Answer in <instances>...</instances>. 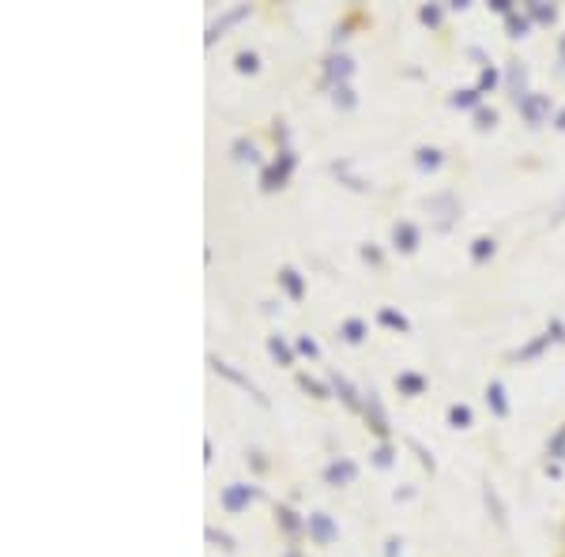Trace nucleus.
Segmentation results:
<instances>
[{
	"label": "nucleus",
	"mask_w": 565,
	"mask_h": 557,
	"mask_svg": "<svg viewBox=\"0 0 565 557\" xmlns=\"http://www.w3.org/2000/svg\"><path fill=\"white\" fill-rule=\"evenodd\" d=\"M422 208H426L430 219H433V234H449L452 226L464 219V204H460V196H456L452 189H438L433 196H426Z\"/></svg>",
	"instance_id": "obj_1"
},
{
	"label": "nucleus",
	"mask_w": 565,
	"mask_h": 557,
	"mask_svg": "<svg viewBox=\"0 0 565 557\" xmlns=\"http://www.w3.org/2000/svg\"><path fill=\"white\" fill-rule=\"evenodd\" d=\"M208 366H212V373L219 376V381H226V385H234V388H242L253 403H256V407H272V399H268V392L261 388V385H256L253 381V376L245 373V369H238V366H230L226 358H219V354H208Z\"/></svg>",
	"instance_id": "obj_2"
},
{
	"label": "nucleus",
	"mask_w": 565,
	"mask_h": 557,
	"mask_svg": "<svg viewBox=\"0 0 565 557\" xmlns=\"http://www.w3.org/2000/svg\"><path fill=\"white\" fill-rule=\"evenodd\" d=\"M354 72H358V61L347 54V49H328V54L321 57V91H336L343 83L354 80Z\"/></svg>",
	"instance_id": "obj_3"
},
{
	"label": "nucleus",
	"mask_w": 565,
	"mask_h": 557,
	"mask_svg": "<svg viewBox=\"0 0 565 557\" xmlns=\"http://www.w3.org/2000/svg\"><path fill=\"white\" fill-rule=\"evenodd\" d=\"M268 493L261 490L249 478V483H226L223 490H219V509L226 513V516H242V513H249L256 501H264Z\"/></svg>",
	"instance_id": "obj_4"
},
{
	"label": "nucleus",
	"mask_w": 565,
	"mask_h": 557,
	"mask_svg": "<svg viewBox=\"0 0 565 557\" xmlns=\"http://www.w3.org/2000/svg\"><path fill=\"white\" fill-rule=\"evenodd\" d=\"M272 523L282 535L287 546H302L305 542V513H298L291 501H272Z\"/></svg>",
	"instance_id": "obj_5"
},
{
	"label": "nucleus",
	"mask_w": 565,
	"mask_h": 557,
	"mask_svg": "<svg viewBox=\"0 0 565 557\" xmlns=\"http://www.w3.org/2000/svg\"><path fill=\"white\" fill-rule=\"evenodd\" d=\"M305 542L317 546V550H328L340 542V520L332 516L328 509H313L305 513Z\"/></svg>",
	"instance_id": "obj_6"
},
{
	"label": "nucleus",
	"mask_w": 565,
	"mask_h": 557,
	"mask_svg": "<svg viewBox=\"0 0 565 557\" xmlns=\"http://www.w3.org/2000/svg\"><path fill=\"white\" fill-rule=\"evenodd\" d=\"M517 113H520V121L528 124L531 132H539V129H547V124L554 121L558 103H554V94H547V91H531L524 103L517 106Z\"/></svg>",
	"instance_id": "obj_7"
},
{
	"label": "nucleus",
	"mask_w": 565,
	"mask_h": 557,
	"mask_svg": "<svg viewBox=\"0 0 565 557\" xmlns=\"http://www.w3.org/2000/svg\"><path fill=\"white\" fill-rule=\"evenodd\" d=\"M362 422L373 434V441H396L392 437V418H389V407L377 388H366V399H362Z\"/></svg>",
	"instance_id": "obj_8"
},
{
	"label": "nucleus",
	"mask_w": 565,
	"mask_h": 557,
	"mask_svg": "<svg viewBox=\"0 0 565 557\" xmlns=\"http://www.w3.org/2000/svg\"><path fill=\"white\" fill-rule=\"evenodd\" d=\"M501 72H505V87H501V94L509 98L512 106H520L524 98L535 91V87H531V64L520 61V57H509V61L501 64Z\"/></svg>",
	"instance_id": "obj_9"
},
{
	"label": "nucleus",
	"mask_w": 565,
	"mask_h": 557,
	"mask_svg": "<svg viewBox=\"0 0 565 557\" xmlns=\"http://www.w3.org/2000/svg\"><path fill=\"white\" fill-rule=\"evenodd\" d=\"M358 474H362L358 460H354V455H343V452H336V455H332V460L321 467L324 486H332V490H347V486H354V483H358Z\"/></svg>",
	"instance_id": "obj_10"
},
{
	"label": "nucleus",
	"mask_w": 565,
	"mask_h": 557,
	"mask_svg": "<svg viewBox=\"0 0 565 557\" xmlns=\"http://www.w3.org/2000/svg\"><path fill=\"white\" fill-rule=\"evenodd\" d=\"M389 249L396 252V257H415V252L422 249V226L415 219H396L389 226Z\"/></svg>",
	"instance_id": "obj_11"
},
{
	"label": "nucleus",
	"mask_w": 565,
	"mask_h": 557,
	"mask_svg": "<svg viewBox=\"0 0 565 557\" xmlns=\"http://www.w3.org/2000/svg\"><path fill=\"white\" fill-rule=\"evenodd\" d=\"M324 381L332 385V399H340L351 415H362L366 388H358V385L351 381V376H347V373H340V369H328V373H324Z\"/></svg>",
	"instance_id": "obj_12"
},
{
	"label": "nucleus",
	"mask_w": 565,
	"mask_h": 557,
	"mask_svg": "<svg viewBox=\"0 0 565 557\" xmlns=\"http://www.w3.org/2000/svg\"><path fill=\"white\" fill-rule=\"evenodd\" d=\"M275 287H279V294L287 298V301L302 306V301L310 298V275H302L294 264H279V271H275Z\"/></svg>",
	"instance_id": "obj_13"
},
{
	"label": "nucleus",
	"mask_w": 565,
	"mask_h": 557,
	"mask_svg": "<svg viewBox=\"0 0 565 557\" xmlns=\"http://www.w3.org/2000/svg\"><path fill=\"white\" fill-rule=\"evenodd\" d=\"M479 493H482V509H486V516H491L494 531H498V535H509V527H512V523H509V504H505L501 490L491 483V478H482Z\"/></svg>",
	"instance_id": "obj_14"
},
{
	"label": "nucleus",
	"mask_w": 565,
	"mask_h": 557,
	"mask_svg": "<svg viewBox=\"0 0 565 557\" xmlns=\"http://www.w3.org/2000/svg\"><path fill=\"white\" fill-rule=\"evenodd\" d=\"M253 15V5H230V8H223L219 12V19H212L208 23V34H203V42L208 45H215V42H223L230 31L238 27V23H245Z\"/></svg>",
	"instance_id": "obj_15"
},
{
	"label": "nucleus",
	"mask_w": 565,
	"mask_h": 557,
	"mask_svg": "<svg viewBox=\"0 0 565 557\" xmlns=\"http://www.w3.org/2000/svg\"><path fill=\"white\" fill-rule=\"evenodd\" d=\"M230 162H238V166H253L256 173H261V170L268 166V162H264V151H261V140L249 136V132L234 136V140H230Z\"/></svg>",
	"instance_id": "obj_16"
},
{
	"label": "nucleus",
	"mask_w": 565,
	"mask_h": 557,
	"mask_svg": "<svg viewBox=\"0 0 565 557\" xmlns=\"http://www.w3.org/2000/svg\"><path fill=\"white\" fill-rule=\"evenodd\" d=\"M370 12L366 8H347L343 15H340V23H336V27H332V45L328 49H343V42L347 38H354L358 31H362V27H370Z\"/></svg>",
	"instance_id": "obj_17"
},
{
	"label": "nucleus",
	"mask_w": 565,
	"mask_h": 557,
	"mask_svg": "<svg viewBox=\"0 0 565 557\" xmlns=\"http://www.w3.org/2000/svg\"><path fill=\"white\" fill-rule=\"evenodd\" d=\"M264 350H268V358H272L279 369H294V373H298V347H294L291 336H282V332L264 336Z\"/></svg>",
	"instance_id": "obj_18"
},
{
	"label": "nucleus",
	"mask_w": 565,
	"mask_h": 557,
	"mask_svg": "<svg viewBox=\"0 0 565 557\" xmlns=\"http://www.w3.org/2000/svg\"><path fill=\"white\" fill-rule=\"evenodd\" d=\"M482 399H486V411H491V418L505 422V418L512 415L509 388H505V381H501V376H491V381H486V388H482Z\"/></svg>",
	"instance_id": "obj_19"
},
{
	"label": "nucleus",
	"mask_w": 565,
	"mask_h": 557,
	"mask_svg": "<svg viewBox=\"0 0 565 557\" xmlns=\"http://www.w3.org/2000/svg\"><path fill=\"white\" fill-rule=\"evenodd\" d=\"M392 388H396V396H403V399H422V396L430 392V376L419 373V369H400V373L392 376Z\"/></svg>",
	"instance_id": "obj_20"
},
{
	"label": "nucleus",
	"mask_w": 565,
	"mask_h": 557,
	"mask_svg": "<svg viewBox=\"0 0 565 557\" xmlns=\"http://www.w3.org/2000/svg\"><path fill=\"white\" fill-rule=\"evenodd\" d=\"M411 166H415L422 177L441 173V170H445V151H441V147H433V143H419V147H415V155H411Z\"/></svg>",
	"instance_id": "obj_21"
},
{
	"label": "nucleus",
	"mask_w": 565,
	"mask_h": 557,
	"mask_svg": "<svg viewBox=\"0 0 565 557\" xmlns=\"http://www.w3.org/2000/svg\"><path fill=\"white\" fill-rule=\"evenodd\" d=\"M373 324L384 327V332H396V336H411V332H415L411 317H407L403 309H396V306H381V309L373 313Z\"/></svg>",
	"instance_id": "obj_22"
},
{
	"label": "nucleus",
	"mask_w": 565,
	"mask_h": 557,
	"mask_svg": "<svg viewBox=\"0 0 565 557\" xmlns=\"http://www.w3.org/2000/svg\"><path fill=\"white\" fill-rule=\"evenodd\" d=\"M328 170H332V177H336L340 185H347L351 192H373V185L366 181L362 173L354 170V162H351V159H336V162H328Z\"/></svg>",
	"instance_id": "obj_23"
},
{
	"label": "nucleus",
	"mask_w": 565,
	"mask_h": 557,
	"mask_svg": "<svg viewBox=\"0 0 565 557\" xmlns=\"http://www.w3.org/2000/svg\"><path fill=\"white\" fill-rule=\"evenodd\" d=\"M554 347V339L547 336V332H539V336H531L528 343H520L517 350H509V362H520V366H528V362H539L543 354Z\"/></svg>",
	"instance_id": "obj_24"
},
{
	"label": "nucleus",
	"mask_w": 565,
	"mask_h": 557,
	"mask_svg": "<svg viewBox=\"0 0 565 557\" xmlns=\"http://www.w3.org/2000/svg\"><path fill=\"white\" fill-rule=\"evenodd\" d=\"M494 257H498V238H494V234H475L471 245H468V260H471V268H486Z\"/></svg>",
	"instance_id": "obj_25"
},
{
	"label": "nucleus",
	"mask_w": 565,
	"mask_h": 557,
	"mask_svg": "<svg viewBox=\"0 0 565 557\" xmlns=\"http://www.w3.org/2000/svg\"><path fill=\"white\" fill-rule=\"evenodd\" d=\"M400 464V441H373L370 445V467L373 471H392Z\"/></svg>",
	"instance_id": "obj_26"
},
{
	"label": "nucleus",
	"mask_w": 565,
	"mask_h": 557,
	"mask_svg": "<svg viewBox=\"0 0 565 557\" xmlns=\"http://www.w3.org/2000/svg\"><path fill=\"white\" fill-rule=\"evenodd\" d=\"M535 27H558V19H561V8L550 5V0H528V5H520Z\"/></svg>",
	"instance_id": "obj_27"
},
{
	"label": "nucleus",
	"mask_w": 565,
	"mask_h": 557,
	"mask_svg": "<svg viewBox=\"0 0 565 557\" xmlns=\"http://www.w3.org/2000/svg\"><path fill=\"white\" fill-rule=\"evenodd\" d=\"M294 385H298V392H305V396L317 399V403H328L332 399V385L321 381V376H313V373H305V369L294 373Z\"/></svg>",
	"instance_id": "obj_28"
},
{
	"label": "nucleus",
	"mask_w": 565,
	"mask_h": 557,
	"mask_svg": "<svg viewBox=\"0 0 565 557\" xmlns=\"http://www.w3.org/2000/svg\"><path fill=\"white\" fill-rule=\"evenodd\" d=\"M340 339L347 347H362L370 339V320L366 317H343L340 320Z\"/></svg>",
	"instance_id": "obj_29"
},
{
	"label": "nucleus",
	"mask_w": 565,
	"mask_h": 557,
	"mask_svg": "<svg viewBox=\"0 0 565 557\" xmlns=\"http://www.w3.org/2000/svg\"><path fill=\"white\" fill-rule=\"evenodd\" d=\"M449 106L460 110V113H475V110L486 106V98H482L479 87H456V91L449 94Z\"/></svg>",
	"instance_id": "obj_30"
},
{
	"label": "nucleus",
	"mask_w": 565,
	"mask_h": 557,
	"mask_svg": "<svg viewBox=\"0 0 565 557\" xmlns=\"http://www.w3.org/2000/svg\"><path fill=\"white\" fill-rule=\"evenodd\" d=\"M475 87L482 91V98H486V94H498V91L505 87V72H501V64H486V68H479Z\"/></svg>",
	"instance_id": "obj_31"
},
{
	"label": "nucleus",
	"mask_w": 565,
	"mask_h": 557,
	"mask_svg": "<svg viewBox=\"0 0 565 557\" xmlns=\"http://www.w3.org/2000/svg\"><path fill=\"white\" fill-rule=\"evenodd\" d=\"M445 422H449V429H471L475 425V407L471 403H449V411H445Z\"/></svg>",
	"instance_id": "obj_32"
},
{
	"label": "nucleus",
	"mask_w": 565,
	"mask_h": 557,
	"mask_svg": "<svg viewBox=\"0 0 565 557\" xmlns=\"http://www.w3.org/2000/svg\"><path fill=\"white\" fill-rule=\"evenodd\" d=\"M234 72H238V75H261V72H264L261 54H256L253 45H242L238 54H234Z\"/></svg>",
	"instance_id": "obj_33"
},
{
	"label": "nucleus",
	"mask_w": 565,
	"mask_h": 557,
	"mask_svg": "<svg viewBox=\"0 0 565 557\" xmlns=\"http://www.w3.org/2000/svg\"><path fill=\"white\" fill-rule=\"evenodd\" d=\"M531 31H535V23H531V15L520 8L517 15H509L505 19V34L512 38V42H524V38H531Z\"/></svg>",
	"instance_id": "obj_34"
},
{
	"label": "nucleus",
	"mask_w": 565,
	"mask_h": 557,
	"mask_svg": "<svg viewBox=\"0 0 565 557\" xmlns=\"http://www.w3.org/2000/svg\"><path fill=\"white\" fill-rule=\"evenodd\" d=\"M403 445L411 448V452H415V460L422 464V471H430V474H438V455H433V448L426 445V441H419V437H403Z\"/></svg>",
	"instance_id": "obj_35"
},
{
	"label": "nucleus",
	"mask_w": 565,
	"mask_h": 557,
	"mask_svg": "<svg viewBox=\"0 0 565 557\" xmlns=\"http://www.w3.org/2000/svg\"><path fill=\"white\" fill-rule=\"evenodd\" d=\"M203 539H208L215 550H223V553H234V550H238V535H230V531L219 527V523H208V527H203Z\"/></svg>",
	"instance_id": "obj_36"
},
{
	"label": "nucleus",
	"mask_w": 565,
	"mask_h": 557,
	"mask_svg": "<svg viewBox=\"0 0 565 557\" xmlns=\"http://www.w3.org/2000/svg\"><path fill=\"white\" fill-rule=\"evenodd\" d=\"M419 23H422V27H430V31H441L445 27V19H449V8L445 5H433V0H430V5H419Z\"/></svg>",
	"instance_id": "obj_37"
},
{
	"label": "nucleus",
	"mask_w": 565,
	"mask_h": 557,
	"mask_svg": "<svg viewBox=\"0 0 565 557\" xmlns=\"http://www.w3.org/2000/svg\"><path fill=\"white\" fill-rule=\"evenodd\" d=\"M332 98V106H336L340 113H354L358 110V103H362V98H358V91H354V83H343V87H336L328 94Z\"/></svg>",
	"instance_id": "obj_38"
},
{
	"label": "nucleus",
	"mask_w": 565,
	"mask_h": 557,
	"mask_svg": "<svg viewBox=\"0 0 565 557\" xmlns=\"http://www.w3.org/2000/svg\"><path fill=\"white\" fill-rule=\"evenodd\" d=\"M358 260H362L366 268H373V271H384L389 268V252H384L381 245H373V241H366V245H358Z\"/></svg>",
	"instance_id": "obj_39"
},
{
	"label": "nucleus",
	"mask_w": 565,
	"mask_h": 557,
	"mask_svg": "<svg viewBox=\"0 0 565 557\" xmlns=\"http://www.w3.org/2000/svg\"><path fill=\"white\" fill-rule=\"evenodd\" d=\"M543 460H558V464H565V422H558V425H554V434L547 437V445H543Z\"/></svg>",
	"instance_id": "obj_40"
},
{
	"label": "nucleus",
	"mask_w": 565,
	"mask_h": 557,
	"mask_svg": "<svg viewBox=\"0 0 565 557\" xmlns=\"http://www.w3.org/2000/svg\"><path fill=\"white\" fill-rule=\"evenodd\" d=\"M272 166L279 170V177H282V181H291V177L298 173V151H294V147H287V151H275Z\"/></svg>",
	"instance_id": "obj_41"
},
{
	"label": "nucleus",
	"mask_w": 565,
	"mask_h": 557,
	"mask_svg": "<svg viewBox=\"0 0 565 557\" xmlns=\"http://www.w3.org/2000/svg\"><path fill=\"white\" fill-rule=\"evenodd\" d=\"M245 467L253 478H264L272 471V460H268V452L264 448H245Z\"/></svg>",
	"instance_id": "obj_42"
},
{
	"label": "nucleus",
	"mask_w": 565,
	"mask_h": 557,
	"mask_svg": "<svg viewBox=\"0 0 565 557\" xmlns=\"http://www.w3.org/2000/svg\"><path fill=\"white\" fill-rule=\"evenodd\" d=\"M498 121H501V110H498V106H482V110L471 113L475 132H494V129H498Z\"/></svg>",
	"instance_id": "obj_43"
},
{
	"label": "nucleus",
	"mask_w": 565,
	"mask_h": 557,
	"mask_svg": "<svg viewBox=\"0 0 565 557\" xmlns=\"http://www.w3.org/2000/svg\"><path fill=\"white\" fill-rule=\"evenodd\" d=\"M294 347H298V358H310V362H321V358H324V350H321L317 336H310V332L294 336Z\"/></svg>",
	"instance_id": "obj_44"
},
{
	"label": "nucleus",
	"mask_w": 565,
	"mask_h": 557,
	"mask_svg": "<svg viewBox=\"0 0 565 557\" xmlns=\"http://www.w3.org/2000/svg\"><path fill=\"white\" fill-rule=\"evenodd\" d=\"M256 181H261V192H264V196H272V192H282V189L291 185V181H282V177H279V170H275L272 162L261 170V177H256Z\"/></svg>",
	"instance_id": "obj_45"
},
{
	"label": "nucleus",
	"mask_w": 565,
	"mask_h": 557,
	"mask_svg": "<svg viewBox=\"0 0 565 557\" xmlns=\"http://www.w3.org/2000/svg\"><path fill=\"white\" fill-rule=\"evenodd\" d=\"M268 136H272L275 151H287V147H294V143H291V124L282 121V117H275V121L268 124Z\"/></svg>",
	"instance_id": "obj_46"
},
{
	"label": "nucleus",
	"mask_w": 565,
	"mask_h": 557,
	"mask_svg": "<svg viewBox=\"0 0 565 557\" xmlns=\"http://www.w3.org/2000/svg\"><path fill=\"white\" fill-rule=\"evenodd\" d=\"M543 332L554 339V347H565V320L561 317H547V327Z\"/></svg>",
	"instance_id": "obj_47"
},
{
	"label": "nucleus",
	"mask_w": 565,
	"mask_h": 557,
	"mask_svg": "<svg viewBox=\"0 0 565 557\" xmlns=\"http://www.w3.org/2000/svg\"><path fill=\"white\" fill-rule=\"evenodd\" d=\"M491 12H494V15H501V23H505L509 15H517L520 8H517V0H491Z\"/></svg>",
	"instance_id": "obj_48"
},
{
	"label": "nucleus",
	"mask_w": 565,
	"mask_h": 557,
	"mask_svg": "<svg viewBox=\"0 0 565 557\" xmlns=\"http://www.w3.org/2000/svg\"><path fill=\"white\" fill-rule=\"evenodd\" d=\"M381 550H384V557H407V550H403V539H400V535H389Z\"/></svg>",
	"instance_id": "obj_49"
},
{
	"label": "nucleus",
	"mask_w": 565,
	"mask_h": 557,
	"mask_svg": "<svg viewBox=\"0 0 565 557\" xmlns=\"http://www.w3.org/2000/svg\"><path fill=\"white\" fill-rule=\"evenodd\" d=\"M415 497H419V486H396L392 490V501L396 504H407V501H415Z\"/></svg>",
	"instance_id": "obj_50"
},
{
	"label": "nucleus",
	"mask_w": 565,
	"mask_h": 557,
	"mask_svg": "<svg viewBox=\"0 0 565 557\" xmlns=\"http://www.w3.org/2000/svg\"><path fill=\"white\" fill-rule=\"evenodd\" d=\"M543 474L554 478V483H561V478H565V464H558V460H543Z\"/></svg>",
	"instance_id": "obj_51"
},
{
	"label": "nucleus",
	"mask_w": 565,
	"mask_h": 557,
	"mask_svg": "<svg viewBox=\"0 0 565 557\" xmlns=\"http://www.w3.org/2000/svg\"><path fill=\"white\" fill-rule=\"evenodd\" d=\"M464 54H468L471 61H479V68H486V64H494V61H491V54H486V49H482V45H468V49H464Z\"/></svg>",
	"instance_id": "obj_52"
},
{
	"label": "nucleus",
	"mask_w": 565,
	"mask_h": 557,
	"mask_svg": "<svg viewBox=\"0 0 565 557\" xmlns=\"http://www.w3.org/2000/svg\"><path fill=\"white\" fill-rule=\"evenodd\" d=\"M554 64H558V72L565 75V31H561L558 42H554Z\"/></svg>",
	"instance_id": "obj_53"
},
{
	"label": "nucleus",
	"mask_w": 565,
	"mask_h": 557,
	"mask_svg": "<svg viewBox=\"0 0 565 557\" xmlns=\"http://www.w3.org/2000/svg\"><path fill=\"white\" fill-rule=\"evenodd\" d=\"M550 129H554V132H565V103L558 106V113H554V121H550Z\"/></svg>",
	"instance_id": "obj_54"
},
{
	"label": "nucleus",
	"mask_w": 565,
	"mask_h": 557,
	"mask_svg": "<svg viewBox=\"0 0 565 557\" xmlns=\"http://www.w3.org/2000/svg\"><path fill=\"white\" fill-rule=\"evenodd\" d=\"M212 460H215V441L203 437V464H212Z\"/></svg>",
	"instance_id": "obj_55"
},
{
	"label": "nucleus",
	"mask_w": 565,
	"mask_h": 557,
	"mask_svg": "<svg viewBox=\"0 0 565 557\" xmlns=\"http://www.w3.org/2000/svg\"><path fill=\"white\" fill-rule=\"evenodd\" d=\"M445 8H449V12H468V8H471V0H449Z\"/></svg>",
	"instance_id": "obj_56"
},
{
	"label": "nucleus",
	"mask_w": 565,
	"mask_h": 557,
	"mask_svg": "<svg viewBox=\"0 0 565 557\" xmlns=\"http://www.w3.org/2000/svg\"><path fill=\"white\" fill-rule=\"evenodd\" d=\"M279 557H305V550H302V546H282Z\"/></svg>",
	"instance_id": "obj_57"
},
{
	"label": "nucleus",
	"mask_w": 565,
	"mask_h": 557,
	"mask_svg": "<svg viewBox=\"0 0 565 557\" xmlns=\"http://www.w3.org/2000/svg\"><path fill=\"white\" fill-rule=\"evenodd\" d=\"M261 313L264 317H275L279 313V301H261Z\"/></svg>",
	"instance_id": "obj_58"
},
{
	"label": "nucleus",
	"mask_w": 565,
	"mask_h": 557,
	"mask_svg": "<svg viewBox=\"0 0 565 557\" xmlns=\"http://www.w3.org/2000/svg\"><path fill=\"white\" fill-rule=\"evenodd\" d=\"M561 550H565V523H561ZM565 557V553H561Z\"/></svg>",
	"instance_id": "obj_59"
}]
</instances>
